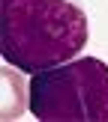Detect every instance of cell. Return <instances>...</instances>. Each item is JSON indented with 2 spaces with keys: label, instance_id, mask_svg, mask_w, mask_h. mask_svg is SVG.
<instances>
[{
  "label": "cell",
  "instance_id": "3",
  "mask_svg": "<svg viewBox=\"0 0 108 122\" xmlns=\"http://www.w3.org/2000/svg\"><path fill=\"white\" fill-rule=\"evenodd\" d=\"M0 83H3V95H0V119H18L24 104H30V92L24 95V81L21 75L12 69L0 71Z\"/></svg>",
  "mask_w": 108,
  "mask_h": 122
},
{
  "label": "cell",
  "instance_id": "2",
  "mask_svg": "<svg viewBox=\"0 0 108 122\" xmlns=\"http://www.w3.org/2000/svg\"><path fill=\"white\" fill-rule=\"evenodd\" d=\"M27 92L39 122H108V66L96 57L36 71Z\"/></svg>",
  "mask_w": 108,
  "mask_h": 122
},
{
  "label": "cell",
  "instance_id": "1",
  "mask_svg": "<svg viewBox=\"0 0 108 122\" xmlns=\"http://www.w3.org/2000/svg\"><path fill=\"white\" fill-rule=\"evenodd\" d=\"M0 54L36 75L69 63L87 45V15L72 0H0Z\"/></svg>",
  "mask_w": 108,
  "mask_h": 122
}]
</instances>
